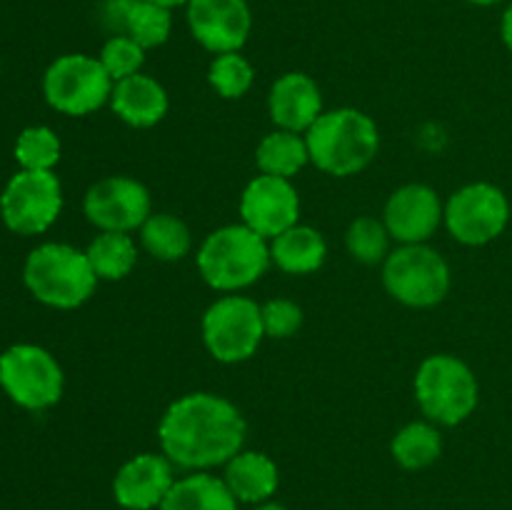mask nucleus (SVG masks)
<instances>
[{
    "label": "nucleus",
    "mask_w": 512,
    "mask_h": 510,
    "mask_svg": "<svg viewBox=\"0 0 512 510\" xmlns=\"http://www.w3.org/2000/svg\"><path fill=\"white\" fill-rule=\"evenodd\" d=\"M245 438L248 423L238 405L205 390L180 395L158 423L160 453L188 473L223 468L245 448Z\"/></svg>",
    "instance_id": "nucleus-1"
},
{
    "label": "nucleus",
    "mask_w": 512,
    "mask_h": 510,
    "mask_svg": "<svg viewBox=\"0 0 512 510\" xmlns=\"http://www.w3.org/2000/svg\"><path fill=\"white\" fill-rule=\"evenodd\" d=\"M310 163L333 178H350L368 168L380 150L375 120L358 108L325 110L305 133Z\"/></svg>",
    "instance_id": "nucleus-2"
},
{
    "label": "nucleus",
    "mask_w": 512,
    "mask_h": 510,
    "mask_svg": "<svg viewBox=\"0 0 512 510\" xmlns=\"http://www.w3.org/2000/svg\"><path fill=\"white\" fill-rule=\"evenodd\" d=\"M195 265L205 283L218 293H240L258 283L268 268L270 240L250 230L245 223L223 225L205 235Z\"/></svg>",
    "instance_id": "nucleus-3"
},
{
    "label": "nucleus",
    "mask_w": 512,
    "mask_h": 510,
    "mask_svg": "<svg viewBox=\"0 0 512 510\" xmlns=\"http://www.w3.org/2000/svg\"><path fill=\"white\" fill-rule=\"evenodd\" d=\"M23 283L38 303L55 310H75L93 298L98 275L85 250L68 243H43L25 258Z\"/></svg>",
    "instance_id": "nucleus-4"
},
{
    "label": "nucleus",
    "mask_w": 512,
    "mask_h": 510,
    "mask_svg": "<svg viewBox=\"0 0 512 510\" xmlns=\"http://www.w3.org/2000/svg\"><path fill=\"white\" fill-rule=\"evenodd\" d=\"M413 388L425 420L445 428L465 423L480 403L478 375L463 358L450 353L428 355L418 365Z\"/></svg>",
    "instance_id": "nucleus-5"
},
{
    "label": "nucleus",
    "mask_w": 512,
    "mask_h": 510,
    "mask_svg": "<svg viewBox=\"0 0 512 510\" xmlns=\"http://www.w3.org/2000/svg\"><path fill=\"white\" fill-rule=\"evenodd\" d=\"M383 285L400 305L435 308L448 298L453 273L448 260L428 243L398 245L383 263Z\"/></svg>",
    "instance_id": "nucleus-6"
},
{
    "label": "nucleus",
    "mask_w": 512,
    "mask_h": 510,
    "mask_svg": "<svg viewBox=\"0 0 512 510\" xmlns=\"http://www.w3.org/2000/svg\"><path fill=\"white\" fill-rule=\"evenodd\" d=\"M0 388L18 408L40 413L63 398L65 375L48 348L15 343L0 353Z\"/></svg>",
    "instance_id": "nucleus-7"
},
{
    "label": "nucleus",
    "mask_w": 512,
    "mask_h": 510,
    "mask_svg": "<svg viewBox=\"0 0 512 510\" xmlns=\"http://www.w3.org/2000/svg\"><path fill=\"white\" fill-rule=\"evenodd\" d=\"M113 78L95 55L65 53L43 73V98L58 113L83 118L110 103Z\"/></svg>",
    "instance_id": "nucleus-8"
},
{
    "label": "nucleus",
    "mask_w": 512,
    "mask_h": 510,
    "mask_svg": "<svg viewBox=\"0 0 512 510\" xmlns=\"http://www.w3.org/2000/svg\"><path fill=\"white\" fill-rule=\"evenodd\" d=\"M200 333L205 350L218 363L235 365L250 360L265 340L260 305L248 295H223L203 313Z\"/></svg>",
    "instance_id": "nucleus-9"
},
{
    "label": "nucleus",
    "mask_w": 512,
    "mask_h": 510,
    "mask_svg": "<svg viewBox=\"0 0 512 510\" xmlns=\"http://www.w3.org/2000/svg\"><path fill=\"white\" fill-rule=\"evenodd\" d=\"M63 210V185L53 170H18L0 193V220L15 235H43Z\"/></svg>",
    "instance_id": "nucleus-10"
},
{
    "label": "nucleus",
    "mask_w": 512,
    "mask_h": 510,
    "mask_svg": "<svg viewBox=\"0 0 512 510\" xmlns=\"http://www.w3.org/2000/svg\"><path fill=\"white\" fill-rule=\"evenodd\" d=\"M510 223V200L493 183H468L445 203L443 225L458 243L480 248L505 233Z\"/></svg>",
    "instance_id": "nucleus-11"
},
{
    "label": "nucleus",
    "mask_w": 512,
    "mask_h": 510,
    "mask_svg": "<svg viewBox=\"0 0 512 510\" xmlns=\"http://www.w3.org/2000/svg\"><path fill=\"white\" fill-rule=\"evenodd\" d=\"M83 213L90 225L113 233H135L153 215L150 190L130 175H108L88 188Z\"/></svg>",
    "instance_id": "nucleus-12"
},
{
    "label": "nucleus",
    "mask_w": 512,
    "mask_h": 510,
    "mask_svg": "<svg viewBox=\"0 0 512 510\" xmlns=\"http://www.w3.org/2000/svg\"><path fill=\"white\" fill-rule=\"evenodd\" d=\"M240 223L273 240L290 225L300 223V195L293 180L278 175H255L238 203Z\"/></svg>",
    "instance_id": "nucleus-13"
},
{
    "label": "nucleus",
    "mask_w": 512,
    "mask_h": 510,
    "mask_svg": "<svg viewBox=\"0 0 512 510\" xmlns=\"http://www.w3.org/2000/svg\"><path fill=\"white\" fill-rule=\"evenodd\" d=\"M185 18L190 35L213 55L243 50L253 30L248 0H190Z\"/></svg>",
    "instance_id": "nucleus-14"
},
{
    "label": "nucleus",
    "mask_w": 512,
    "mask_h": 510,
    "mask_svg": "<svg viewBox=\"0 0 512 510\" xmlns=\"http://www.w3.org/2000/svg\"><path fill=\"white\" fill-rule=\"evenodd\" d=\"M445 220V203L430 185L408 183L393 190L383 208V223L398 245L428 243Z\"/></svg>",
    "instance_id": "nucleus-15"
},
{
    "label": "nucleus",
    "mask_w": 512,
    "mask_h": 510,
    "mask_svg": "<svg viewBox=\"0 0 512 510\" xmlns=\"http://www.w3.org/2000/svg\"><path fill=\"white\" fill-rule=\"evenodd\" d=\"M175 480V465L163 453H138L115 473L113 498L125 510H158Z\"/></svg>",
    "instance_id": "nucleus-16"
},
{
    "label": "nucleus",
    "mask_w": 512,
    "mask_h": 510,
    "mask_svg": "<svg viewBox=\"0 0 512 510\" xmlns=\"http://www.w3.org/2000/svg\"><path fill=\"white\" fill-rule=\"evenodd\" d=\"M268 113L275 128L305 135L325 113L320 85L300 70L283 73L270 85Z\"/></svg>",
    "instance_id": "nucleus-17"
},
{
    "label": "nucleus",
    "mask_w": 512,
    "mask_h": 510,
    "mask_svg": "<svg viewBox=\"0 0 512 510\" xmlns=\"http://www.w3.org/2000/svg\"><path fill=\"white\" fill-rule=\"evenodd\" d=\"M108 105L130 128H153L168 115L170 98L158 78L148 73H135L113 85Z\"/></svg>",
    "instance_id": "nucleus-18"
},
{
    "label": "nucleus",
    "mask_w": 512,
    "mask_h": 510,
    "mask_svg": "<svg viewBox=\"0 0 512 510\" xmlns=\"http://www.w3.org/2000/svg\"><path fill=\"white\" fill-rule=\"evenodd\" d=\"M223 480L238 503L260 505L278 493L280 470L270 455L243 448L223 465Z\"/></svg>",
    "instance_id": "nucleus-19"
},
{
    "label": "nucleus",
    "mask_w": 512,
    "mask_h": 510,
    "mask_svg": "<svg viewBox=\"0 0 512 510\" xmlns=\"http://www.w3.org/2000/svg\"><path fill=\"white\" fill-rule=\"evenodd\" d=\"M328 258V243L313 225L295 223L270 240V260L288 275H310Z\"/></svg>",
    "instance_id": "nucleus-20"
},
{
    "label": "nucleus",
    "mask_w": 512,
    "mask_h": 510,
    "mask_svg": "<svg viewBox=\"0 0 512 510\" xmlns=\"http://www.w3.org/2000/svg\"><path fill=\"white\" fill-rule=\"evenodd\" d=\"M158 510H238V500L223 475L195 470L175 480Z\"/></svg>",
    "instance_id": "nucleus-21"
},
{
    "label": "nucleus",
    "mask_w": 512,
    "mask_h": 510,
    "mask_svg": "<svg viewBox=\"0 0 512 510\" xmlns=\"http://www.w3.org/2000/svg\"><path fill=\"white\" fill-rule=\"evenodd\" d=\"M255 163L263 175L293 180L310 163L308 140L303 133H293V130H270L258 143Z\"/></svg>",
    "instance_id": "nucleus-22"
},
{
    "label": "nucleus",
    "mask_w": 512,
    "mask_h": 510,
    "mask_svg": "<svg viewBox=\"0 0 512 510\" xmlns=\"http://www.w3.org/2000/svg\"><path fill=\"white\" fill-rule=\"evenodd\" d=\"M443 453V435L430 420H413L403 425L390 440V455L405 470L430 468Z\"/></svg>",
    "instance_id": "nucleus-23"
},
{
    "label": "nucleus",
    "mask_w": 512,
    "mask_h": 510,
    "mask_svg": "<svg viewBox=\"0 0 512 510\" xmlns=\"http://www.w3.org/2000/svg\"><path fill=\"white\" fill-rule=\"evenodd\" d=\"M85 255H88L98 280H110V283L128 278L138 265V245L130 233L98 230V235L85 248Z\"/></svg>",
    "instance_id": "nucleus-24"
},
{
    "label": "nucleus",
    "mask_w": 512,
    "mask_h": 510,
    "mask_svg": "<svg viewBox=\"0 0 512 510\" xmlns=\"http://www.w3.org/2000/svg\"><path fill=\"white\" fill-rule=\"evenodd\" d=\"M138 233L145 253L153 255L155 260H163V263L183 260L193 250V233L185 225V220H180L173 213H153Z\"/></svg>",
    "instance_id": "nucleus-25"
},
{
    "label": "nucleus",
    "mask_w": 512,
    "mask_h": 510,
    "mask_svg": "<svg viewBox=\"0 0 512 510\" xmlns=\"http://www.w3.org/2000/svg\"><path fill=\"white\" fill-rule=\"evenodd\" d=\"M120 33L130 35L145 50L160 48L173 33V10L150 0H130Z\"/></svg>",
    "instance_id": "nucleus-26"
},
{
    "label": "nucleus",
    "mask_w": 512,
    "mask_h": 510,
    "mask_svg": "<svg viewBox=\"0 0 512 510\" xmlns=\"http://www.w3.org/2000/svg\"><path fill=\"white\" fill-rule=\"evenodd\" d=\"M390 233L385 228L383 218L373 215H360L348 225L345 233V248L358 263L363 265H383L390 255Z\"/></svg>",
    "instance_id": "nucleus-27"
},
{
    "label": "nucleus",
    "mask_w": 512,
    "mask_h": 510,
    "mask_svg": "<svg viewBox=\"0 0 512 510\" xmlns=\"http://www.w3.org/2000/svg\"><path fill=\"white\" fill-rule=\"evenodd\" d=\"M13 155L20 170H53L60 163L63 145L53 128L30 125V128L20 130V135L15 138Z\"/></svg>",
    "instance_id": "nucleus-28"
},
{
    "label": "nucleus",
    "mask_w": 512,
    "mask_h": 510,
    "mask_svg": "<svg viewBox=\"0 0 512 510\" xmlns=\"http://www.w3.org/2000/svg\"><path fill=\"white\" fill-rule=\"evenodd\" d=\"M208 83L220 98L240 100L253 88L255 70L240 50H235V53H220L210 60Z\"/></svg>",
    "instance_id": "nucleus-29"
},
{
    "label": "nucleus",
    "mask_w": 512,
    "mask_h": 510,
    "mask_svg": "<svg viewBox=\"0 0 512 510\" xmlns=\"http://www.w3.org/2000/svg\"><path fill=\"white\" fill-rule=\"evenodd\" d=\"M145 53H148V50L140 43H135L130 35L115 33L105 40V45L100 48L98 60L103 63V68L108 70L113 83H118V80L130 78V75L143 73Z\"/></svg>",
    "instance_id": "nucleus-30"
},
{
    "label": "nucleus",
    "mask_w": 512,
    "mask_h": 510,
    "mask_svg": "<svg viewBox=\"0 0 512 510\" xmlns=\"http://www.w3.org/2000/svg\"><path fill=\"white\" fill-rule=\"evenodd\" d=\"M260 315H263L265 338L273 340L293 338L300 325H303V308L288 298H273L263 303L260 305Z\"/></svg>",
    "instance_id": "nucleus-31"
},
{
    "label": "nucleus",
    "mask_w": 512,
    "mask_h": 510,
    "mask_svg": "<svg viewBox=\"0 0 512 510\" xmlns=\"http://www.w3.org/2000/svg\"><path fill=\"white\" fill-rule=\"evenodd\" d=\"M500 35H503V43L505 48L512 53V3L505 8L503 20H500Z\"/></svg>",
    "instance_id": "nucleus-32"
},
{
    "label": "nucleus",
    "mask_w": 512,
    "mask_h": 510,
    "mask_svg": "<svg viewBox=\"0 0 512 510\" xmlns=\"http://www.w3.org/2000/svg\"><path fill=\"white\" fill-rule=\"evenodd\" d=\"M253 510H288V508H285V505H280V503H275V500H265V503L253 505Z\"/></svg>",
    "instance_id": "nucleus-33"
},
{
    "label": "nucleus",
    "mask_w": 512,
    "mask_h": 510,
    "mask_svg": "<svg viewBox=\"0 0 512 510\" xmlns=\"http://www.w3.org/2000/svg\"><path fill=\"white\" fill-rule=\"evenodd\" d=\"M150 3H158V5H165V8H178V5H188L190 0H150Z\"/></svg>",
    "instance_id": "nucleus-34"
},
{
    "label": "nucleus",
    "mask_w": 512,
    "mask_h": 510,
    "mask_svg": "<svg viewBox=\"0 0 512 510\" xmlns=\"http://www.w3.org/2000/svg\"><path fill=\"white\" fill-rule=\"evenodd\" d=\"M468 3L483 5V8H488V5H498V3H503V0H468Z\"/></svg>",
    "instance_id": "nucleus-35"
},
{
    "label": "nucleus",
    "mask_w": 512,
    "mask_h": 510,
    "mask_svg": "<svg viewBox=\"0 0 512 510\" xmlns=\"http://www.w3.org/2000/svg\"><path fill=\"white\" fill-rule=\"evenodd\" d=\"M0 70H3V63H0Z\"/></svg>",
    "instance_id": "nucleus-36"
}]
</instances>
